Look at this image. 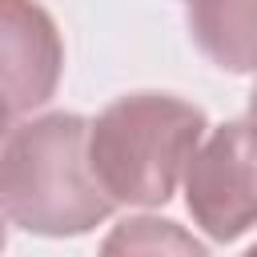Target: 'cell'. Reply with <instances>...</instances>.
Here are the masks:
<instances>
[{
    "mask_svg": "<svg viewBox=\"0 0 257 257\" xmlns=\"http://www.w3.org/2000/svg\"><path fill=\"white\" fill-rule=\"evenodd\" d=\"M88 133L92 124L76 112L8 124L0 153V205L8 225L36 237H80L116 209L92 169Z\"/></svg>",
    "mask_w": 257,
    "mask_h": 257,
    "instance_id": "6da1fadb",
    "label": "cell"
},
{
    "mask_svg": "<svg viewBox=\"0 0 257 257\" xmlns=\"http://www.w3.org/2000/svg\"><path fill=\"white\" fill-rule=\"evenodd\" d=\"M205 137V112L169 92H128L100 108L88 157L116 205H165Z\"/></svg>",
    "mask_w": 257,
    "mask_h": 257,
    "instance_id": "7a4b0ae2",
    "label": "cell"
},
{
    "mask_svg": "<svg viewBox=\"0 0 257 257\" xmlns=\"http://www.w3.org/2000/svg\"><path fill=\"white\" fill-rule=\"evenodd\" d=\"M185 205L213 241H237L257 225V124L229 120L197 149L185 173Z\"/></svg>",
    "mask_w": 257,
    "mask_h": 257,
    "instance_id": "3957f363",
    "label": "cell"
},
{
    "mask_svg": "<svg viewBox=\"0 0 257 257\" xmlns=\"http://www.w3.org/2000/svg\"><path fill=\"white\" fill-rule=\"evenodd\" d=\"M0 60H4V116L40 108L64 68V44L52 16L36 0H0Z\"/></svg>",
    "mask_w": 257,
    "mask_h": 257,
    "instance_id": "277c9868",
    "label": "cell"
},
{
    "mask_svg": "<svg viewBox=\"0 0 257 257\" xmlns=\"http://www.w3.org/2000/svg\"><path fill=\"white\" fill-rule=\"evenodd\" d=\"M193 44L225 72H257V0H189Z\"/></svg>",
    "mask_w": 257,
    "mask_h": 257,
    "instance_id": "5b68a950",
    "label": "cell"
},
{
    "mask_svg": "<svg viewBox=\"0 0 257 257\" xmlns=\"http://www.w3.org/2000/svg\"><path fill=\"white\" fill-rule=\"evenodd\" d=\"M100 257H209V249L165 217H128L112 225L100 245Z\"/></svg>",
    "mask_w": 257,
    "mask_h": 257,
    "instance_id": "8992f818",
    "label": "cell"
},
{
    "mask_svg": "<svg viewBox=\"0 0 257 257\" xmlns=\"http://www.w3.org/2000/svg\"><path fill=\"white\" fill-rule=\"evenodd\" d=\"M249 120H253V124H257V88H253V92H249Z\"/></svg>",
    "mask_w": 257,
    "mask_h": 257,
    "instance_id": "52a82bcc",
    "label": "cell"
},
{
    "mask_svg": "<svg viewBox=\"0 0 257 257\" xmlns=\"http://www.w3.org/2000/svg\"><path fill=\"white\" fill-rule=\"evenodd\" d=\"M245 257H257V245H253V249H249V253H245Z\"/></svg>",
    "mask_w": 257,
    "mask_h": 257,
    "instance_id": "ba28073f",
    "label": "cell"
}]
</instances>
